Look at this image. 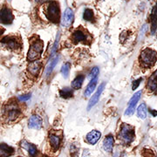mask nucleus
I'll list each match as a JSON object with an SVG mask.
<instances>
[{
	"mask_svg": "<svg viewBox=\"0 0 157 157\" xmlns=\"http://www.w3.org/2000/svg\"><path fill=\"white\" fill-rule=\"evenodd\" d=\"M135 128L131 125L123 123L121 126L120 133H119V140L124 145H129L135 140Z\"/></svg>",
	"mask_w": 157,
	"mask_h": 157,
	"instance_id": "f257e3e1",
	"label": "nucleus"
},
{
	"mask_svg": "<svg viewBox=\"0 0 157 157\" xmlns=\"http://www.w3.org/2000/svg\"><path fill=\"white\" fill-rule=\"evenodd\" d=\"M43 50H44V42L41 39L32 40L27 54V59L30 62L38 60L41 57Z\"/></svg>",
	"mask_w": 157,
	"mask_h": 157,
	"instance_id": "f03ea898",
	"label": "nucleus"
},
{
	"mask_svg": "<svg viewBox=\"0 0 157 157\" xmlns=\"http://www.w3.org/2000/svg\"><path fill=\"white\" fill-rule=\"evenodd\" d=\"M59 11H59V3L56 1H52L45 7V15L49 21L56 24L59 21V16H60Z\"/></svg>",
	"mask_w": 157,
	"mask_h": 157,
	"instance_id": "7ed1b4c3",
	"label": "nucleus"
},
{
	"mask_svg": "<svg viewBox=\"0 0 157 157\" xmlns=\"http://www.w3.org/2000/svg\"><path fill=\"white\" fill-rule=\"evenodd\" d=\"M139 60L142 67H150L156 62V52L150 48H146L140 52Z\"/></svg>",
	"mask_w": 157,
	"mask_h": 157,
	"instance_id": "20e7f679",
	"label": "nucleus"
},
{
	"mask_svg": "<svg viewBox=\"0 0 157 157\" xmlns=\"http://www.w3.org/2000/svg\"><path fill=\"white\" fill-rule=\"evenodd\" d=\"M0 45L2 47L11 51H17L22 47L20 39L13 35H8L4 37L0 41Z\"/></svg>",
	"mask_w": 157,
	"mask_h": 157,
	"instance_id": "39448f33",
	"label": "nucleus"
},
{
	"mask_svg": "<svg viewBox=\"0 0 157 157\" xmlns=\"http://www.w3.org/2000/svg\"><path fill=\"white\" fill-rule=\"evenodd\" d=\"M13 19H14V16L11 9L6 6H3L0 10V23L6 25H11L13 22Z\"/></svg>",
	"mask_w": 157,
	"mask_h": 157,
	"instance_id": "423d86ee",
	"label": "nucleus"
},
{
	"mask_svg": "<svg viewBox=\"0 0 157 157\" xmlns=\"http://www.w3.org/2000/svg\"><path fill=\"white\" fill-rule=\"evenodd\" d=\"M5 113L6 120L8 121H13L19 117L21 112L15 104H9L5 110Z\"/></svg>",
	"mask_w": 157,
	"mask_h": 157,
	"instance_id": "0eeeda50",
	"label": "nucleus"
},
{
	"mask_svg": "<svg viewBox=\"0 0 157 157\" xmlns=\"http://www.w3.org/2000/svg\"><path fill=\"white\" fill-rule=\"evenodd\" d=\"M141 94L142 92L141 91H139L137 93H135V94L133 95V97L130 99V101L128 102V108L125 112V115L126 116H131L134 113H135V107H136V105L138 103V101L140 99V96H141Z\"/></svg>",
	"mask_w": 157,
	"mask_h": 157,
	"instance_id": "6e6552de",
	"label": "nucleus"
},
{
	"mask_svg": "<svg viewBox=\"0 0 157 157\" xmlns=\"http://www.w3.org/2000/svg\"><path fill=\"white\" fill-rule=\"evenodd\" d=\"M72 40L74 44L86 43L87 40V34L86 33V32L82 28H78L73 32L72 35Z\"/></svg>",
	"mask_w": 157,
	"mask_h": 157,
	"instance_id": "1a4fd4ad",
	"label": "nucleus"
},
{
	"mask_svg": "<svg viewBox=\"0 0 157 157\" xmlns=\"http://www.w3.org/2000/svg\"><path fill=\"white\" fill-rule=\"evenodd\" d=\"M73 18H74V14L73 11L71 8H67L66 11L63 14V18H62L61 24L64 27H70L72 25L73 22Z\"/></svg>",
	"mask_w": 157,
	"mask_h": 157,
	"instance_id": "9d476101",
	"label": "nucleus"
},
{
	"mask_svg": "<svg viewBox=\"0 0 157 157\" xmlns=\"http://www.w3.org/2000/svg\"><path fill=\"white\" fill-rule=\"evenodd\" d=\"M104 87H105V83H102V84L100 85L98 90L94 93V94L91 97L89 102H88V106H87V110L88 111H89L91 108H93V107H94L96 104L98 103V101L100 100V97L101 95V93L103 92Z\"/></svg>",
	"mask_w": 157,
	"mask_h": 157,
	"instance_id": "9b49d317",
	"label": "nucleus"
},
{
	"mask_svg": "<svg viewBox=\"0 0 157 157\" xmlns=\"http://www.w3.org/2000/svg\"><path fill=\"white\" fill-rule=\"evenodd\" d=\"M43 125V120L39 115L34 114L32 115L28 121V127L32 129H37L39 130L42 128Z\"/></svg>",
	"mask_w": 157,
	"mask_h": 157,
	"instance_id": "f8f14e48",
	"label": "nucleus"
},
{
	"mask_svg": "<svg viewBox=\"0 0 157 157\" xmlns=\"http://www.w3.org/2000/svg\"><path fill=\"white\" fill-rule=\"evenodd\" d=\"M101 136V132H99L97 130H93L86 135V140L91 145H94L96 144V142L100 140Z\"/></svg>",
	"mask_w": 157,
	"mask_h": 157,
	"instance_id": "ddd939ff",
	"label": "nucleus"
},
{
	"mask_svg": "<svg viewBox=\"0 0 157 157\" xmlns=\"http://www.w3.org/2000/svg\"><path fill=\"white\" fill-rule=\"evenodd\" d=\"M21 147H22L23 148L26 149V150L28 151L29 155L32 157H35L37 155V154H38V149H37V147L34 146L33 144L29 143L28 141H26L25 140H24L21 141Z\"/></svg>",
	"mask_w": 157,
	"mask_h": 157,
	"instance_id": "4468645a",
	"label": "nucleus"
},
{
	"mask_svg": "<svg viewBox=\"0 0 157 157\" xmlns=\"http://www.w3.org/2000/svg\"><path fill=\"white\" fill-rule=\"evenodd\" d=\"M14 153V148L6 143L0 144V157H9Z\"/></svg>",
	"mask_w": 157,
	"mask_h": 157,
	"instance_id": "2eb2a0df",
	"label": "nucleus"
},
{
	"mask_svg": "<svg viewBox=\"0 0 157 157\" xmlns=\"http://www.w3.org/2000/svg\"><path fill=\"white\" fill-rule=\"evenodd\" d=\"M41 67H42L41 62L38 61V60L31 62L28 67L29 73H31L33 76H38L39 71H40V69H41Z\"/></svg>",
	"mask_w": 157,
	"mask_h": 157,
	"instance_id": "dca6fc26",
	"label": "nucleus"
},
{
	"mask_svg": "<svg viewBox=\"0 0 157 157\" xmlns=\"http://www.w3.org/2000/svg\"><path fill=\"white\" fill-rule=\"evenodd\" d=\"M114 144V140H113V135H107L105 138V140L103 141V148L106 152L111 153L113 151V147Z\"/></svg>",
	"mask_w": 157,
	"mask_h": 157,
	"instance_id": "f3484780",
	"label": "nucleus"
},
{
	"mask_svg": "<svg viewBox=\"0 0 157 157\" xmlns=\"http://www.w3.org/2000/svg\"><path fill=\"white\" fill-rule=\"evenodd\" d=\"M49 141H50V144L52 147L54 149V150H57L59 146H60V141H61V138L57 135V134H54V133H52L49 135Z\"/></svg>",
	"mask_w": 157,
	"mask_h": 157,
	"instance_id": "a211bd4d",
	"label": "nucleus"
},
{
	"mask_svg": "<svg viewBox=\"0 0 157 157\" xmlns=\"http://www.w3.org/2000/svg\"><path fill=\"white\" fill-rule=\"evenodd\" d=\"M59 57L57 56L55 58H53V59H52L50 60V62L48 63V65L46 66V68H45V77H49L51 75V73H52V71H53V69L54 67H56L57 63L59 61Z\"/></svg>",
	"mask_w": 157,
	"mask_h": 157,
	"instance_id": "6ab92c4d",
	"label": "nucleus"
},
{
	"mask_svg": "<svg viewBox=\"0 0 157 157\" xmlns=\"http://www.w3.org/2000/svg\"><path fill=\"white\" fill-rule=\"evenodd\" d=\"M97 81H98V78H94V79H92V80H90V82L87 85V86L86 87V89H85L84 92V95L86 97H87V96H90L92 94H93V92L94 91L96 87V85H97Z\"/></svg>",
	"mask_w": 157,
	"mask_h": 157,
	"instance_id": "aec40b11",
	"label": "nucleus"
},
{
	"mask_svg": "<svg viewBox=\"0 0 157 157\" xmlns=\"http://www.w3.org/2000/svg\"><path fill=\"white\" fill-rule=\"evenodd\" d=\"M150 21H151V33L152 34H155L156 33V6L153 8L150 15Z\"/></svg>",
	"mask_w": 157,
	"mask_h": 157,
	"instance_id": "412c9836",
	"label": "nucleus"
},
{
	"mask_svg": "<svg viewBox=\"0 0 157 157\" xmlns=\"http://www.w3.org/2000/svg\"><path fill=\"white\" fill-rule=\"evenodd\" d=\"M84 75H78V76L72 81V87L75 90L79 89V88L82 86V84H83V82H84Z\"/></svg>",
	"mask_w": 157,
	"mask_h": 157,
	"instance_id": "4be33fe9",
	"label": "nucleus"
},
{
	"mask_svg": "<svg viewBox=\"0 0 157 157\" xmlns=\"http://www.w3.org/2000/svg\"><path fill=\"white\" fill-rule=\"evenodd\" d=\"M156 73L155 71L147 80V87L150 91H156Z\"/></svg>",
	"mask_w": 157,
	"mask_h": 157,
	"instance_id": "5701e85b",
	"label": "nucleus"
},
{
	"mask_svg": "<svg viewBox=\"0 0 157 157\" xmlns=\"http://www.w3.org/2000/svg\"><path fill=\"white\" fill-rule=\"evenodd\" d=\"M147 108L145 103L140 104V106L138 107L137 109V115L138 117L141 119V120H145L147 117Z\"/></svg>",
	"mask_w": 157,
	"mask_h": 157,
	"instance_id": "b1692460",
	"label": "nucleus"
},
{
	"mask_svg": "<svg viewBox=\"0 0 157 157\" xmlns=\"http://www.w3.org/2000/svg\"><path fill=\"white\" fill-rule=\"evenodd\" d=\"M59 95L64 99H68V98H71L73 95V92L72 88H69V87H65L59 91Z\"/></svg>",
	"mask_w": 157,
	"mask_h": 157,
	"instance_id": "393cba45",
	"label": "nucleus"
},
{
	"mask_svg": "<svg viewBox=\"0 0 157 157\" xmlns=\"http://www.w3.org/2000/svg\"><path fill=\"white\" fill-rule=\"evenodd\" d=\"M83 18L86 21H90L93 22L94 19V11L92 9H86L83 13Z\"/></svg>",
	"mask_w": 157,
	"mask_h": 157,
	"instance_id": "a878e982",
	"label": "nucleus"
},
{
	"mask_svg": "<svg viewBox=\"0 0 157 157\" xmlns=\"http://www.w3.org/2000/svg\"><path fill=\"white\" fill-rule=\"evenodd\" d=\"M70 67H71V65L69 62L65 63L61 67V74L63 75V77L65 78H67L69 76V73H70Z\"/></svg>",
	"mask_w": 157,
	"mask_h": 157,
	"instance_id": "bb28decb",
	"label": "nucleus"
},
{
	"mask_svg": "<svg viewBox=\"0 0 157 157\" xmlns=\"http://www.w3.org/2000/svg\"><path fill=\"white\" fill-rule=\"evenodd\" d=\"M100 73V70H99V68L98 67H94L91 71H90V73H88V78H89L90 80H92V79H94V78H97V76H98V74Z\"/></svg>",
	"mask_w": 157,
	"mask_h": 157,
	"instance_id": "cd10ccee",
	"label": "nucleus"
},
{
	"mask_svg": "<svg viewBox=\"0 0 157 157\" xmlns=\"http://www.w3.org/2000/svg\"><path fill=\"white\" fill-rule=\"evenodd\" d=\"M142 80V78H138V79H136L134 81V83H133V86H132V89L133 90H135L138 86H139V85H140V81Z\"/></svg>",
	"mask_w": 157,
	"mask_h": 157,
	"instance_id": "c85d7f7f",
	"label": "nucleus"
},
{
	"mask_svg": "<svg viewBox=\"0 0 157 157\" xmlns=\"http://www.w3.org/2000/svg\"><path fill=\"white\" fill-rule=\"evenodd\" d=\"M30 98H31V94H25V95L19 96V100L21 101H28Z\"/></svg>",
	"mask_w": 157,
	"mask_h": 157,
	"instance_id": "c756f323",
	"label": "nucleus"
},
{
	"mask_svg": "<svg viewBox=\"0 0 157 157\" xmlns=\"http://www.w3.org/2000/svg\"><path fill=\"white\" fill-rule=\"evenodd\" d=\"M82 157H90L89 149H85L83 154H82Z\"/></svg>",
	"mask_w": 157,
	"mask_h": 157,
	"instance_id": "7c9ffc66",
	"label": "nucleus"
},
{
	"mask_svg": "<svg viewBox=\"0 0 157 157\" xmlns=\"http://www.w3.org/2000/svg\"><path fill=\"white\" fill-rule=\"evenodd\" d=\"M48 1H51V0H36V2L39 3V4H43V3L48 2Z\"/></svg>",
	"mask_w": 157,
	"mask_h": 157,
	"instance_id": "2f4dec72",
	"label": "nucleus"
},
{
	"mask_svg": "<svg viewBox=\"0 0 157 157\" xmlns=\"http://www.w3.org/2000/svg\"><path fill=\"white\" fill-rule=\"evenodd\" d=\"M2 32H3V31H2V29L0 28V35H1V33H2Z\"/></svg>",
	"mask_w": 157,
	"mask_h": 157,
	"instance_id": "473e14b6",
	"label": "nucleus"
},
{
	"mask_svg": "<svg viewBox=\"0 0 157 157\" xmlns=\"http://www.w3.org/2000/svg\"><path fill=\"white\" fill-rule=\"evenodd\" d=\"M17 157H21V156H17Z\"/></svg>",
	"mask_w": 157,
	"mask_h": 157,
	"instance_id": "72a5a7b5",
	"label": "nucleus"
},
{
	"mask_svg": "<svg viewBox=\"0 0 157 157\" xmlns=\"http://www.w3.org/2000/svg\"><path fill=\"white\" fill-rule=\"evenodd\" d=\"M9 1H11V0H9Z\"/></svg>",
	"mask_w": 157,
	"mask_h": 157,
	"instance_id": "f704fd0d",
	"label": "nucleus"
},
{
	"mask_svg": "<svg viewBox=\"0 0 157 157\" xmlns=\"http://www.w3.org/2000/svg\"><path fill=\"white\" fill-rule=\"evenodd\" d=\"M114 157H116V156H114Z\"/></svg>",
	"mask_w": 157,
	"mask_h": 157,
	"instance_id": "c9c22d12",
	"label": "nucleus"
}]
</instances>
